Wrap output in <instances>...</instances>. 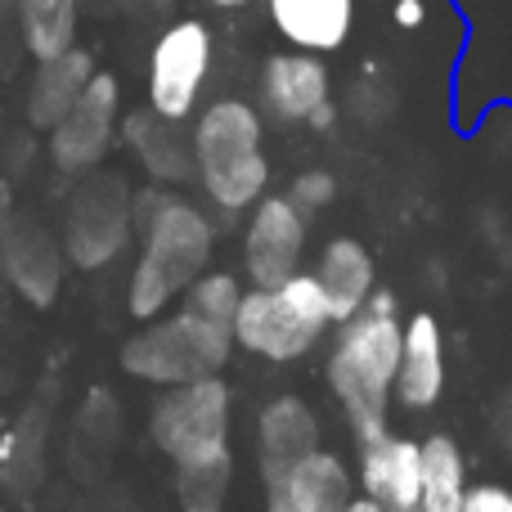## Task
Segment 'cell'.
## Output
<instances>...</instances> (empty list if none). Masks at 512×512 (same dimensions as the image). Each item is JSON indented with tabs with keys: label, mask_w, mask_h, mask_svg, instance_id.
I'll return each instance as SVG.
<instances>
[{
	"label": "cell",
	"mask_w": 512,
	"mask_h": 512,
	"mask_svg": "<svg viewBox=\"0 0 512 512\" xmlns=\"http://www.w3.org/2000/svg\"><path fill=\"white\" fill-rule=\"evenodd\" d=\"M319 333H324V328L310 315H301L297 301L283 288L243 292L239 310H234V342H239L243 351L261 355V360H274V364L301 360V355L319 342Z\"/></svg>",
	"instance_id": "obj_10"
},
{
	"label": "cell",
	"mask_w": 512,
	"mask_h": 512,
	"mask_svg": "<svg viewBox=\"0 0 512 512\" xmlns=\"http://www.w3.org/2000/svg\"><path fill=\"white\" fill-rule=\"evenodd\" d=\"M306 122H310V126H315V131H328V126H333V122H337V108H333V104H319V108H315V113H310V117H306Z\"/></svg>",
	"instance_id": "obj_28"
},
{
	"label": "cell",
	"mask_w": 512,
	"mask_h": 512,
	"mask_svg": "<svg viewBox=\"0 0 512 512\" xmlns=\"http://www.w3.org/2000/svg\"><path fill=\"white\" fill-rule=\"evenodd\" d=\"M122 140L135 153L144 171L153 176V185H185L194 180V144L180 135V122H167L153 108H135L122 117Z\"/></svg>",
	"instance_id": "obj_14"
},
{
	"label": "cell",
	"mask_w": 512,
	"mask_h": 512,
	"mask_svg": "<svg viewBox=\"0 0 512 512\" xmlns=\"http://www.w3.org/2000/svg\"><path fill=\"white\" fill-rule=\"evenodd\" d=\"M270 512H346L351 508V477L337 454L315 450L292 472L265 481Z\"/></svg>",
	"instance_id": "obj_13"
},
{
	"label": "cell",
	"mask_w": 512,
	"mask_h": 512,
	"mask_svg": "<svg viewBox=\"0 0 512 512\" xmlns=\"http://www.w3.org/2000/svg\"><path fill=\"white\" fill-rule=\"evenodd\" d=\"M95 72H99L95 59H90V50H81V45H72L68 54H54V59L36 63L32 81H27V104H23L27 126L50 131V126L81 99V90L90 86Z\"/></svg>",
	"instance_id": "obj_18"
},
{
	"label": "cell",
	"mask_w": 512,
	"mask_h": 512,
	"mask_svg": "<svg viewBox=\"0 0 512 512\" xmlns=\"http://www.w3.org/2000/svg\"><path fill=\"white\" fill-rule=\"evenodd\" d=\"M270 23L306 54H328L351 36L355 0H270Z\"/></svg>",
	"instance_id": "obj_19"
},
{
	"label": "cell",
	"mask_w": 512,
	"mask_h": 512,
	"mask_svg": "<svg viewBox=\"0 0 512 512\" xmlns=\"http://www.w3.org/2000/svg\"><path fill=\"white\" fill-rule=\"evenodd\" d=\"M333 198H337V180L328 176V171H306V176H297V180H292V189H288V203L297 207L301 216L328 207Z\"/></svg>",
	"instance_id": "obj_25"
},
{
	"label": "cell",
	"mask_w": 512,
	"mask_h": 512,
	"mask_svg": "<svg viewBox=\"0 0 512 512\" xmlns=\"http://www.w3.org/2000/svg\"><path fill=\"white\" fill-rule=\"evenodd\" d=\"M149 441L176 468L185 508H221L230 486V387L221 373L162 391L149 409Z\"/></svg>",
	"instance_id": "obj_2"
},
{
	"label": "cell",
	"mask_w": 512,
	"mask_h": 512,
	"mask_svg": "<svg viewBox=\"0 0 512 512\" xmlns=\"http://www.w3.org/2000/svg\"><path fill=\"white\" fill-rule=\"evenodd\" d=\"M18 23V41L32 63H45L54 54H68L77 45L81 0H9Z\"/></svg>",
	"instance_id": "obj_22"
},
{
	"label": "cell",
	"mask_w": 512,
	"mask_h": 512,
	"mask_svg": "<svg viewBox=\"0 0 512 512\" xmlns=\"http://www.w3.org/2000/svg\"><path fill=\"white\" fill-rule=\"evenodd\" d=\"M194 176L221 216L256 207L265 198L270 162L261 153V113L243 99H216L194 122Z\"/></svg>",
	"instance_id": "obj_4"
},
{
	"label": "cell",
	"mask_w": 512,
	"mask_h": 512,
	"mask_svg": "<svg viewBox=\"0 0 512 512\" xmlns=\"http://www.w3.org/2000/svg\"><path fill=\"white\" fill-rule=\"evenodd\" d=\"M212 72V32L198 18L162 27L149 50V108L167 122H185Z\"/></svg>",
	"instance_id": "obj_7"
},
{
	"label": "cell",
	"mask_w": 512,
	"mask_h": 512,
	"mask_svg": "<svg viewBox=\"0 0 512 512\" xmlns=\"http://www.w3.org/2000/svg\"><path fill=\"white\" fill-rule=\"evenodd\" d=\"M45 441H50V405L36 400L18 423L0 436V486L14 499H32L45 481Z\"/></svg>",
	"instance_id": "obj_20"
},
{
	"label": "cell",
	"mask_w": 512,
	"mask_h": 512,
	"mask_svg": "<svg viewBox=\"0 0 512 512\" xmlns=\"http://www.w3.org/2000/svg\"><path fill=\"white\" fill-rule=\"evenodd\" d=\"M315 279H319V288L328 292L333 324H346L351 315H360L373 292V256L355 239H333L324 248V261H319Z\"/></svg>",
	"instance_id": "obj_21"
},
{
	"label": "cell",
	"mask_w": 512,
	"mask_h": 512,
	"mask_svg": "<svg viewBox=\"0 0 512 512\" xmlns=\"http://www.w3.org/2000/svg\"><path fill=\"white\" fill-rule=\"evenodd\" d=\"M212 5H221V9H239V5H248V0H212Z\"/></svg>",
	"instance_id": "obj_31"
},
{
	"label": "cell",
	"mask_w": 512,
	"mask_h": 512,
	"mask_svg": "<svg viewBox=\"0 0 512 512\" xmlns=\"http://www.w3.org/2000/svg\"><path fill=\"white\" fill-rule=\"evenodd\" d=\"M301 243H306V216L283 198H261L243 234V265H248L252 288H279L297 274Z\"/></svg>",
	"instance_id": "obj_11"
},
{
	"label": "cell",
	"mask_w": 512,
	"mask_h": 512,
	"mask_svg": "<svg viewBox=\"0 0 512 512\" xmlns=\"http://www.w3.org/2000/svg\"><path fill=\"white\" fill-rule=\"evenodd\" d=\"M234 328L207 324V319L176 310L167 319H149L122 346V369L153 387H185L198 378H216L230 364Z\"/></svg>",
	"instance_id": "obj_5"
},
{
	"label": "cell",
	"mask_w": 512,
	"mask_h": 512,
	"mask_svg": "<svg viewBox=\"0 0 512 512\" xmlns=\"http://www.w3.org/2000/svg\"><path fill=\"white\" fill-rule=\"evenodd\" d=\"M468 495V468H463V450L450 436H427L423 441V490H418V508L423 512H459Z\"/></svg>",
	"instance_id": "obj_23"
},
{
	"label": "cell",
	"mask_w": 512,
	"mask_h": 512,
	"mask_svg": "<svg viewBox=\"0 0 512 512\" xmlns=\"http://www.w3.org/2000/svg\"><path fill=\"white\" fill-rule=\"evenodd\" d=\"M445 391V342L436 315L418 310L405 324V342H400V373L391 396L405 409H432Z\"/></svg>",
	"instance_id": "obj_16"
},
{
	"label": "cell",
	"mask_w": 512,
	"mask_h": 512,
	"mask_svg": "<svg viewBox=\"0 0 512 512\" xmlns=\"http://www.w3.org/2000/svg\"><path fill=\"white\" fill-rule=\"evenodd\" d=\"M63 270H68L63 243L41 221H32L27 212H9L0 221V274L27 306H54L63 288Z\"/></svg>",
	"instance_id": "obj_9"
},
{
	"label": "cell",
	"mask_w": 512,
	"mask_h": 512,
	"mask_svg": "<svg viewBox=\"0 0 512 512\" xmlns=\"http://www.w3.org/2000/svg\"><path fill=\"white\" fill-rule=\"evenodd\" d=\"M131 189L117 171H86L68 194L63 216V256L77 270H104L131 243Z\"/></svg>",
	"instance_id": "obj_6"
},
{
	"label": "cell",
	"mask_w": 512,
	"mask_h": 512,
	"mask_svg": "<svg viewBox=\"0 0 512 512\" xmlns=\"http://www.w3.org/2000/svg\"><path fill=\"white\" fill-rule=\"evenodd\" d=\"M319 104H328V68L315 54H274L261 72V108L274 122H306Z\"/></svg>",
	"instance_id": "obj_15"
},
{
	"label": "cell",
	"mask_w": 512,
	"mask_h": 512,
	"mask_svg": "<svg viewBox=\"0 0 512 512\" xmlns=\"http://www.w3.org/2000/svg\"><path fill=\"white\" fill-rule=\"evenodd\" d=\"M400 342H405V324L396 315L360 310L337 328V346L328 355V387L342 400L360 445L387 436V400L396 391Z\"/></svg>",
	"instance_id": "obj_3"
},
{
	"label": "cell",
	"mask_w": 512,
	"mask_h": 512,
	"mask_svg": "<svg viewBox=\"0 0 512 512\" xmlns=\"http://www.w3.org/2000/svg\"><path fill=\"white\" fill-rule=\"evenodd\" d=\"M9 212H18V207H14V194H9V180H0V221H5Z\"/></svg>",
	"instance_id": "obj_29"
},
{
	"label": "cell",
	"mask_w": 512,
	"mask_h": 512,
	"mask_svg": "<svg viewBox=\"0 0 512 512\" xmlns=\"http://www.w3.org/2000/svg\"><path fill=\"white\" fill-rule=\"evenodd\" d=\"M185 512H221V508H185Z\"/></svg>",
	"instance_id": "obj_32"
},
{
	"label": "cell",
	"mask_w": 512,
	"mask_h": 512,
	"mask_svg": "<svg viewBox=\"0 0 512 512\" xmlns=\"http://www.w3.org/2000/svg\"><path fill=\"white\" fill-rule=\"evenodd\" d=\"M346 512H387V508H378L373 499H351V508H346Z\"/></svg>",
	"instance_id": "obj_30"
},
{
	"label": "cell",
	"mask_w": 512,
	"mask_h": 512,
	"mask_svg": "<svg viewBox=\"0 0 512 512\" xmlns=\"http://www.w3.org/2000/svg\"><path fill=\"white\" fill-rule=\"evenodd\" d=\"M360 486H364V499H373L387 512L418 508L423 445L405 441V436H382V441L360 445Z\"/></svg>",
	"instance_id": "obj_12"
},
{
	"label": "cell",
	"mask_w": 512,
	"mask_h": 512,
	"mask_svg": "<svg viewBox=\"0 0 512 512\" xmlns=\"http://www.w3.org/2000/svg\"><path fill=\"white\" fill-rule=\"evenodd\" d=\"M122 126V81L113 72H95L81 99L50 126V162L63 176H86L113 149V135Z\"/></svg>",
	"instance_id": "obj_8"
},
{
	"label": "cell",
	"mask_w": 512,
	"mask_h": 512,
	"mask_svg": "<svg viewBox=\"0 0 512 512\" xmlns=\"http://www.w3.org/2000/svg\"><path fill=\"white\" fill-rule=\"evenodd\" d=\"M427 18V5L423 0H396V23L400 27H418Z\"/></svg>",
	"instance_id": "obj_27"
},
{
	"label": "cell",
	"mask_w": 512,
	"mask_h": 512,
	"mask_svg": "<svg viewBox=\"0 0 512 512\" xmlns=\"http://www.w3.org/2000/svg\"><path fill=\"white\" fill-rule=\"evenodd\" d=\"M459 512H512V490H504V486H472L468 495H463Z\"/></svg>",
	"instance_id": "obj_26"
},
{
	"label": "cell",
	"mask_w": 512,
	"mask_h": 512,
	"mask_svg": "<svg viewBox=\"0 0 512 512\" xmlns=\"http://www.w3.org/2000/svg\"><path fill=\"white\" fill-rule=\"evenodd\" d=\"M243 301V288L234 274L225 270H212V274H198L194 283L185 288V306L189 315L207 319V324H221V328H234V310H239Z\"/></svg>",
	"instance_id": "obj_24"
},
{
	"label": "cell",
	"mask_w": 512,
	"mask_h": 512,
	"mask_svg": "<svg viewBox=\"0 0 512 512\" xmlns=\"http://www.w3.org/2000/svg\"><path fill=\"white\" fill-rule=\"evenodd\" d=\"M405 512H423V508H405Z\"/></svg>",
	"instance_id": "obj_33"
},
{
	"label": "cell",
	"mask_w": 512,
	"mask_h": 512,
	"mask_svg": "<svg viewBox=\"0 0 512 512\" xmlns=\"http://www.w3.org/2000/svg\"><path fill=\"white\" fill-rule=\"evenodd\" d=\"M131 230L140 234V261L126 283L131 319H158L198 274H207L216 230L203 207L171 194L167 185H149L131 194Z\"/></svg>",
	"instance_id": "obj_1"
},
{
	"label": "cell",
	"mask_w": 512,
	"mask_h": 512,
	"mask_svg": "<svg viewBox=\"0 0 512 512\" xmlns=\"http://www.w3.org/2000/svg\"><path fill=\"white\" fill-rule=\"evenodd\" d=\"M256 450H261V481H274V477H283V472H292L297 463H306L310 454L319 450L315 414H310L301 400H292V396L265 405Z\"/></svg>",
	"instance_id": "obj_17"
}]
</instances>
